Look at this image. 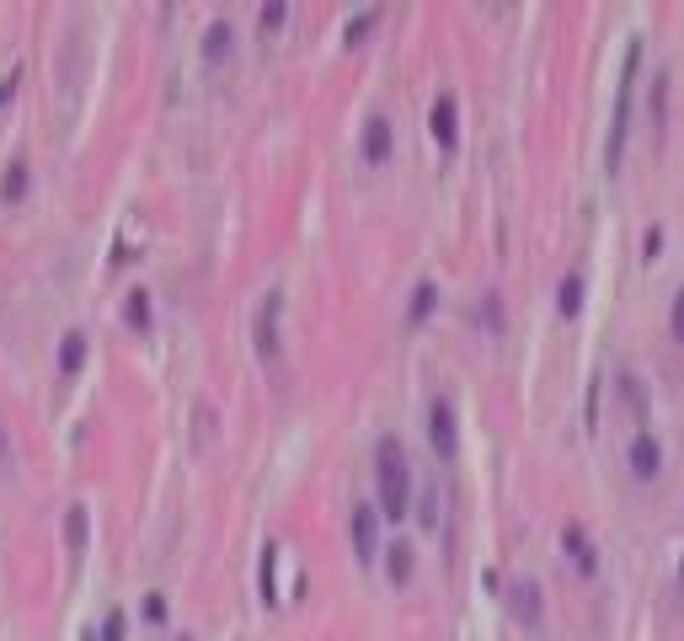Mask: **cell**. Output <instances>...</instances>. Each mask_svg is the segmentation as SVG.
Instances as JSON below:
<instances>
[{
	"mask_svg": "<svg viewBox=\"0 0 684 641\" xmlns=\"http://www.w3.org/2000/svg\"><path fill=\"white\" fill-rule=\"evenodd\" d=\"M375 492H380L375 513H385L391 524L407 519V508H412V471H407V449H401L396 439H385L380 455H375Z\"/></svg>",
	"mask_w": 684,
	"mask_h": 641,
	"instance_id": "obj_1",
	"label": "cell"
},
{
	"mask_svg": "<svg viewBox=\"0 0 684 641\" xmlns=\"http://www.w3.org/2000/svg\"><path fill=\"white\" fill-rule=\"evenodd\" d=\"M391 150H396V129H391V118H385V113H375L364 123V161L385 166V161H391Z\"/></svg>",
	"mask_w": 684,
	"mask_h": 641,
	"instance_id": "obj_3",
	"label": "cell"
},
{
	"mask_svg": "<svg viewBox=\"0 0 684 641\" xmlns=\"http://www.w3.org/2000/svg\"><path fill=\"white\" fill-rule=\"evenodd\" d=\"M0 460H6V439H0Z\"/></svg>",
	"mask_w": 684,
	"mask_h": 641,
	"instance_id": "obj_23",
	"label": "cell"
},
{
	"mask_svg": "<svg viewBox=\"0 0 684 641\" xmlns=\"http://www.w3.org/2000/svg\"><path fill=\"white\" fill-rule=\"evenodd\" d=\"M166 615V599H161V593H150V599H145V620H161Z\"/></svg>",
	"mask_w": 684,
	"mask_h": 641,
	"instance_id": "obj_20",
	"label": "cell"
},
{
	"mask_svg": "<svg viewBox=\"0 0 684 641\" xmlns=\"http://www.w3.org/2000/svg\"><path fill=\"white\" fill-rule=\"evenodd\" d=\"M257 348L262 358H278V300H268V310L257 316Z\"/></svg>",
	"mask_w": 684,
	"mask_h": 641,
	"instance_id": "obj_10",
	"label": "cell"
},
{
	"mask_svg": "<svg viewBox=\"0 0 684 641\" xmlns=\"http://www.w3.org/2000/svg\"><path fill=\"white\" fill-rule=\"evenodd\" d=\"M129 636V615L123 609H107V625H102V641H123Z\"/></svg>",
	"mask_w": 684,
	"mask_h": 641,
	"instance_id": "obj_17",
	"label": "cell"
},
{
	"mask_svg": "<svg viewBox=\"0 0 684 641\" xmlns=\"http://www.w3.org/2000/svg\"><path fill=\"white\" fill-rule=\"evenodd\" d=\"M578 300H583V278L572 273V278H567V289L556 294V305H562V316H578Z\"/></svg>",
	"mask_w": 684,
	"mask_h": 641,
	"instance_id": "obj_16",
	"label": "cell"
},
{
	"mask_svg": "<svg viewBox=\"0 0 684 641\" xmlns=\"http://www.w3.org/2000/svg\"><path fill=\"white\" fill-rule=\"evenodd\" d=\"M433 305H439V289H433V278H423V284H417V294H412V310H407V321L417 326V321H423Z\"/></svg>",
	"mask_w": 684,
	"mask_h": 641,
	"instance_id": "obj_12",
	"label": "cell"
},
{
	"mask_svg": "<svg viewBox=\"0 0 684 641\" xmlns=\"http://www.w3.org/2000/svg\"><path fill=\"white\" fill-rule=\"evenodd\" d=\"M407 572H412V545L396 540L391 545V583H407Z\"/></svg>",
	"mask_w": 684,
	"mask_h": 641,
	"instance_id": "obj_15",
	"label": "cell"
},
{
	"mask_svg": "<svg viewBox=\"0 0 684 641\" xmlns=\"http://www.w3.org/2000/svg\"><path fill=\"white\" fill-rule=\"evenodd\" d=\"M27 193H33V166H27V155H11L6 171H0V203H11V209H17Z\"/></svg>",
	"mask_w": 684,
	"mask_h": 641,
	"instance_id": "obj_4",
	"label": "cell"
},
{
	"mask_svg": "<svg viewBox=\"0 0 684 641\" xmlns=\"http://www.w3.org/2000/svg\"><path fill=\"white\" fill-rule=\"evenodd\" d=\"M65 545H70L75 556H81V545H86V508H81V503L65 513Z\"/></svg>",
	"mask_w": 684,
	"mask_h": 641,
	"instance_id": "obj_13",
	"label": "cell"
},
{
	"mask_svg": "<svg viewBox=\"0 0 684 641\" xmlns=\"http://www.w3.org/2000/svg\"><path fill=\"white\" fill-rule=\"evenodd\" d=\"M17 86H22V65H11V75L0 81V107H6L11 97H17Z\"/></svg>",
	"mask_w": 684,
	"mask_h": 641,
	"instance_id": "obj_18",
	"label": "cell"
},
{
	"mask_svg": "<svg viewBox=\"0 0 684 641\" xmlns=\"http://www.w3.org/2000/svg\"><path fill=\"white\" fill-rule=\"evenodd\" d=\"M369 27H375V11H364V17H359V22H353V33H348V43H359V38L369 33Z\"/></svg>",
	"mask_w": 684,
	"mask_h": 641,
	"instance_id": "obj_19",
	"label": "cell"
},
{
	"mask_svg": "<svg viewBox=\"0 0 684 641\" xmlns=\"http://www.w3.org/2000/svg\"><path fill=\"white\" fill-rule=\"evenodd\" d=\"M513 615H519L524 625H540V588L530 583V577L513 583Z\"/></svg>",
	"mask_w": 684,
	"mask_h": 641,
	"instance_id": "obj_7",
	"label": "cell"
},
{
	"mask_svg": "<svg viewBox=\"0 0 684 641\" xmlns=\"http://www.w3.org/2000/svg\"><path fill=\"white\" fill-rule=\"evenodd\" d=\"M230 54V22H214L204 33V59H225Z\"/></svg>",
	"mask_w": 684,
	"mask_h": 641,
	"instance_id": "obj_14",
	"label": "cell"
},
{
	"mask_svg": "<svg viewBox=\"0 0 684 641\" xmlns=\"http://www.w3.org/2000/svg\"><path fill=\"white\" fill-rule=\"evenodd\" d=\"M375 540H380V513L375 503H359L353 508V551H359V561L375 556Z\"/></svg>",
	"mask_w": 684,
	"mask_h": 641,
	"instance_id": "obj_5",
	"label": "cell"
},
{
	"mask_svg": "<svg viewBox=\"0 0 684 641\" xmlns=\"http://www.w3.org/2000/svg\"><path fill=\"white\" fill-rule=\"evenodd\" d=\"M674 337L684 342V289H679V300H674Z\"/></svg>",
	"mask_w": 684,
	"mask_h": 641,
	"instance_id": "obj_21",
	"label": "cell"
},
{
	"mask_svg": "<svg viewBox=\"0 0 684 641\" xmlns=\"http://www.w3.org/2000/svg\"><path fill=\"white\" fill-rule=\"evenodd\" d=\"M278 22H284V6H268V11H262V27H268V33H273Z\"/></svg>",
	"mask_w": 684,
	"mask_h": 641,
	"instance_id": "obj_22",
	"label": "cell"
},
{
	"mask_svg": "<svg viewBox=\"0 0 684 641\" xmlns=\"http://www.w3.org/2000/svg\"><path fill=\"white\" fill-rule=\"evenodd\" d=\"M81 364H86V332L75 326V332H65V342H59V369L81 374Z\"/></svg>",
	"mask_w": 684,
	"mask_h": 641,
	"instance_id": "obj_9",
	"label": "cell"
},
{
	"mask_svg": "<svg viewBox=\"0 0 684 641\" xmlns=\"http://www.w3.org/2000/svg\"><path fill=\"white\" fill-rule=\"evenodd\" d=\"M123 316H129L134 332H145V326H150V294H145V289H134L129 300H123Z\"/></svg>",
	"mask_w": 684,
	"mask_h": 641,
	"instance_id": "obj_11",
	"label": "cell"
},
{
	"mask_svg": "<svg viewBox=\"0 0 684 641\" xmlns=\"http://www.w3.org/2000/svg\"><path fill=\"white\" fill-rule=\"evenodd\" d=\"M428 444H433V455H455L460 449V433H455V406L449 401H433L428 406Z\"/></svg>",
	"mask_w": 684,
	"mask_h": 641,
	"instance_id": "obj_2",
	"label": "cell"
},
{
	"mask_svg": "<svg viewBox=\"0 0 684 641\" xmlns=\"http://www.w3.org/2000/svg\"><path fill=\"white\" fill-rule=\"evenodd\" d=\"M658 465H663L658 439H636V444H631V471H636V481H652V476H658Z\"/></svg>",
	"mask_w": 684,
	"mask_h": 641,
	"instance_id": "obj_8",
	"label": "cell"
},
{
	"mask_svg": "<svg viewBox=\"0 0 684 641\" xmlns=\"http://www.w3.org/2000/svg\"><path fill=\"white\" fill-rule=\"evenodd\" d=\"M428 129H433V139H439V150H455V139H460V118H455V102H449V97L433 102Z\"/></svg>",
	"mask_w": 684,
	"mask_h": 641,
	"instance_id": "obj_6",
	"label": "cell"
}]
</instances>
